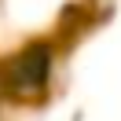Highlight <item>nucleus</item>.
<instances>
[{
	"label": "nucleus",
	"instance_id": "f257e3e1",
	"mask_svg": "<svg viewBox=\"0 0 121 121\" xmlns=\"http://www.w3.org/2000/svg\"><path fill=\"white\" fill-rule=\"evenodd\" d=\"M48 66H52V48L48 44H33L30 52H22L4 70V84L11 92H37L48 81Z\"/></svg>",
	"mask_w": 121,
	"mask_h": 121
}]
</instances>
